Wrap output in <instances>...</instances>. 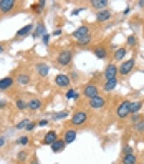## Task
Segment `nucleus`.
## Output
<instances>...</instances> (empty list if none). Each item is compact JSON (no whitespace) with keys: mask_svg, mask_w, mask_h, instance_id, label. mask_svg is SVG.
<instances>
[{"mask_svg":"<svg viewBox=\"0 0 144 164\" xmlns=\"http://www.w3.org/2000/svg\"><path fill=\"white\" fill-rule=\"evenodd\" d=\"M128 45H129V46H134V45H136V37H134V35L128 37Z\"/></svg>","mask_w":144,"mask_h":164,"instance_id":"obj_35","label":"nucleus"},{"mask_svg":"<svg viewBox=\"0 0 144 164\" xmlns=\"http://www.w3.org/2000/svg\"><path fill=\"white\" fill-rule=\"evenodd\" d=\"M30 143V138L28 136H22V138H18V144H22V146H27Z\"/></svg>","mask_w":144,"mask_h":164,"instance_id":"obj_34","label":"nucleus"},{"mask_svg":"<svg viewBox=\"0 0 144 164\" xmlns=\"http://www.w3.org/2000/svg\"><path fill=\"white\" fill-rule=\"evenodd\" d=\"M2 51H4V46H2V45H0V53H2Z\"/></svg>","mask_w":144,"mask_h":164,"instance_id":"obj_47","label":"nucleus"},{"mask_svg":"<svg viewBox=\"0 0 144 164\" xmlns=\"http://www.w3.org/2000/svg\"><path fill=\"white\" fill-rule=\"evenodd\" d=\"M5 146V138L4 136H0V148H4Z\"/></svg>","mask_w":144,"mask_h":164,"instance_id":"obj_41","label":"nucleus"},{"mask_svg":"<svg viewBox=\"0 0 144 164\" xmlns=\"http://www.w3.org/2000/svg\"><path fill=\"white\" fill-rule=\"evenodd\" d=\"M131 104H133V101H129V100L121 101V104L116 108V116H118L119 119L128 118V116L131 114Z\"/></svg>","mask_w":144,"mask_h":164,"instance_id":"obj_1","label":"nucleus"},{"mask_svg":"<svg viewBox=\"0 0 144 164\" xmlns=\"http://www.w3.org/2000/svg\"><path fill=\"white\" fill-rule=\"evenodd\" d=\"M79 12H81V10H79V8H75V10H73V12H71V13H73V15H78V13H79Z\"/></svg>","mask_w":144,"mask_h":164,"instance_id":"obj_45","label":"nucleus"},{"mask_svg":"<svg viewBox=\"0 0 144 164\" xmlns=\"http://www.w3.org/2000/svg\"><path fill=\"white\" fill-rule=\"evenodd\" d=\"M40 108H42V101H40L38 98H32V100L28 101V110H32V111H38Z\"/></svg>","mask_w":144,"mask_h":164,"instance_id":"obj_20","label":"nucleus"},{"mask_svg":"<svg viewBox=\"0 0 144 164\" xmlns=\"http://www.w3.org/2000/svg\"><path fill=\"white\" fill-rule=\"evenodd\" d=\"M66 143H65V139H56L53 144H51V151L53 153H61V151L65 149Z\"/></svg>","mask_w":144,"mask_h":164,"instance_id":"obj_15","label":"nucleus"},{"mask_svg":"<svg viewBox=\"0 0 144 164\" xmlns=\"http://www.w3.org/2000/svg\"><path fill=\"white\" fill-rule=\"evenodd\" d=\"M13 83H15V80L12 78V76H5V78H2L0 80V91H5V89L12 88Z\"/></svg>","mask_w":144,"mask_h":164,"instance_id":"obj_11","label":"nucleus"},{"mask_svg":"<svg viewBox=\"0 0 144 164\" xmlns=\"http://www.w3.org/2000/svg\"><path fill=\"white\" fill-rule=\"evenodd\" d=\"M30 123H32V121H28V119H22V121L17 124V128L18 129H27V126H28Z\"/></svg>","mask_w":144,"mask_h":164,"instance_id":"obj_33","label":"nucleus"},{"mask_svg":"<svg viewBox=\"0 0 144 164\" xmlns=\"http://www.w3.org/2000/svg\"><path fill=\"white\" fill-rule=\"evenodd\" d=\"M15 104H17V108H18L20 111H23L25 108H28V103H25L22 98H17V100H15Z\"/></svg>","mask_w":144,"mask_h":164,"instance_id":"obj_28","label":"nucleus"},{"mask_svg":"<svg viewBox=\"0 0 144 164\" xmlns=\"http://www.w3.org/2000/svg\"><path fill=\"white\" fill-rule=\"evenodd\" d=\"M32 28H33L32 25H27V27H23V28H20V30L17 32V37H25V35H28V33L32 32Z\"/></svg>","mask_w":144,"mask_h":164,"instance_id":"obj_24","label":"nucleus"},{"mask_svg":"<svg viewBox=\"0 0 144 164\" xmlns=\"http://www.w3.org/2000/svg\"><path fill=\"white\" fill-rule=\"evenodd\" d=\"M118 78V66L114 63H109L105 70V80L109 81V80H116Z\"/></svg>","mask_w":144,"mask_h":164,"instance_id":"obj_6","label":"nucleus"},{"mask_svg":"<svg viewBox=\"0 0 144 164\" xmlns=\"http://www.w3.org/2000/svg\"><path fill=\"white\" fill-rule=\"evenodd\" d=\"M71 60H73V53L70 50L60 51L58 57H56V63L60 65V66H68V65H71Z\"/></svg>","mask_w":144,"mask_h":164,"instance_id":"obj_2","label":"nucleus"},{"mask_svg":"<svg viewBox=\"0 0 144 164\" xmlns=\"http://www.w3.org/2000/svg\"><path fill=\"white\" fill-rule=\"evenodd\" d=\"M70 83H71V80H70V76L66 75V73H58V75L55 76V85L60 86V88L70 86Z\"/></svg>","mask_w":144,"mask_h":164,"instance_id":"obj_7","label":"nucleus"},{"mask_svg":"<svg viewBox=\"0 0 144 164\" xmlns=\"http://www.w3.org/2000/svg\"><path fill=\"white\" fill-rule=\"evenodd\" d=\"M53 35H56V37H58V35H61V30H60V28H58V30H55V32H53Z\"/></svg>","mask_w":144,"mask_h":164,"instance_id":"obj_44","label":"nucleus"},{"mask_svg":"<svg viewBox=\"0 0 144 164\" xmlns=\"http://www.w3.org/2000/svg\"><path fill=\"white\" fill-rule=\"evenodd\" d=\"M126 48H119V50L114 51V60H122V58L126 57Z\"/></svg>","mask_w":144,"mask_h":164,"instance_id":"obj_27","label":"nucleus"},{"mask_svg":"<svg viewBox=\"0 0 144 164\" xmlns=\"http://www.w3.org/2000/svg\"><path fill=\"white\" fill-rule=\"evenodd\" d=\"M48 42H50V35L47 33V35H43V43H45V45H48Z\"/></svg>","mask_w":144,"mask_h":164,"instance_id":"obj_40","label":"nucleus"},{"mask_svg":"<svg viewBox=\"0 0 144 164\" xmlns=\"http://www.w3.org/2000/svg\"><path fill=\"white\" fill-rule=\"evenodd\" d=\"M47 124H48L47 119H42V121H38V126H47Z\"/></svg>","mask_w":144,"mask_h":164,"instance_id":"obj_42","label":"nucleus"},{"mask_svg":"<svg viewBox=\"0 0 144 164\" xmlns=\"http://www.w3.org/2000/svg\"><path fill=\"white\" fill-rule=\"evenodd\" d=\"M32 8H33V12H42V10L45 8V2L42 0V2H38V4H35V5H33Z\"/></svg>","mask_w":144,"mask_h":164,"instance_id":"obj_32","label":"nucleus"},{"mask_svg":"<svg viewBox=\"0 0 144 164\" xmlns=\"http://www.w3.org/2000/svg\"><path fill=\"white\" fill-rule=\"evenodd\" d=\"M43 35H47V32H45V25L40 22L38 25L35 27V33H33V37H43Z\"/></svg>","mask_w":144,"mask_h":164,"instance_id":"obj_23","label":"nucleus"},{"mask_svg":"<svg viewBox=\"0 0 144 164\" xmlns=\"http://www.w3.org/2000/svg\"><path fill=\"white\" fill-rule=\"evenodd\" d=\"M137 121H139V116H137V114H133V123L136 124Z\"/></svg>","mask_w":144,"mask_h":164,"instance_id":"obj_43","label":"nucleus"},{"mask_svg":"<svg viewBox=\"0 0 144 164\" xmlns=\"http://www.w3.org/2000/svg\"><path fill=\"white\" fill-rule=\"evenodd\" d=\"M58 139V134L55 131H48L47 134H45V138H43V144H48V146H51V144L55 143Z\"/></svg>","mask_w":144,"mask_h":164,"instance_id":"obj_14","label":"nucleus"},{"mask_svg":"<svg viewBox=\"0 0 144 164\" xmlns=\"http://www.w3.org/2000/svg\"><path fill=\"white\" fill-rule=\"evenodd\" d=\"M17 83H18L20 86H27V85L30 83V75H28V73H18Z\"/></svg>","mask_w":144,"mask_h":164,"instance_id":"obj_18","label":"nucleus"},{"mask_svg":"<svg viewBox=\"0 0 144 164\" xmlns=\"http://www.w3.org/2000/svg\"><path fill=\"white\" fill-rule=\"evenodd\" d=\"M13 7H15V0H0V12L7 13Z\"/></svg>","mask_w":144,"mask_h":164,"instance_id":"obj_12","label":"nucleus"},{"mask_svg":"<svg viewBox=\"0 0 144 164\" xmlns=\"http://www.w3.org/2000/svg\"><path fill=\"white\" fill-rule=\"evenodd\" d=\"M126 154H133V149L129 146H124V149H122V156H126Z\"/></svg>","mask_w":144,"mask_h":164,"instance_id":"obj_37","label":"nucleus"},{"mask_svg":"<svg viewBox=\"0 0 144 164\" xmlns=\"http://www.w3.org/2000/svg\"><path fill=\"white\" fill-rule=\"evenodd\" d=\"M88 104H90V108H93V110H101V108H105V104H106V100L103 96H94V98H91L90 101H88Z\"/></svg>","mask_w":144,"mask_h":164,"instance_id":"obj_9","label":"nucleus"},{"mask_svg":"<svg viewBox=\"0 0 144 164\" xmlns=\"http://www.w3.org/2000/svg\"><path fill=\"white\" fill-rule=\"evenodd\" d=\"M134 129H136L137 133H143L144 131V119H139V121L134 124Z\"/></svg>","mask_w":144,"mask_h":164,"instance_id":"obj_31","label":"nucleus"},{"mask_svg":"<svg viewBox=\"0 0 144 164\" xmlns=\"http://www.w3.org/2000/svg\"><path fill=\"white\" fill-rule=\"evenodd\" d=\"M116 86H118V78H116V80H109V81H105L103 89H105V91H113Z\"/></svg>","mask_w":144,"mask_h":164,"instance_id":"obj_21","label":"nucleus"},{"mask_svg":"<svg viewBox=\"0 0 144 164\" xmlns=\"http://www.w3.org/2000/svg\"><path fill=\"white\" fill-rule=\"evenodd\" d=\"M86 119H88V113L83 111V110H79V111H76V113H73L71 124L73 126H79V124H83V123H86Z\"/></svg>","mask_w":144,"mask_h":164,"instance_id":"obj_4","label":"nucleus"},{"mask_svg":"<svg viewBox=\"0 0 144 164\" xmlns=\"http://www.w3.org/2000/svg\"><path fill=\"white\" fill-rule=\"evenodd\" d=\"M35 126H38V123H30V124L27 126V131H33V129H35Z\"/></svg>","mask_w":144,"mask_h":164,"instance_id":"obj_39","label":"nucleus"},{"mask_svg":"<svg viewBox=\"0 0 144 164\" xmlns=\"http://www.w3.org/2000/svg\"><path fill=\"white\" fill-rule=\"evenodd\" d=\"M137 163V157L136 154H126V156H122V164H136Z\"/></svg>","mask_w":144,"mask_h":164,"instance_id":"obj_22","label":"nucleus"},{"mask_svg":"<svg viewBox=\"0 0 144 164\" xmlns=\"http://www.w3.org/2000/svg\"><path fill=\"white\" fill-rule=\"evenodd\" d=\"M141 106H143L141 101H133V104H131V114H137L141 110Z\"/></svg>","mask_w":144,"mask_h":164,"instance_id":"obj_25","label":"nucleus"},{"mask_svg":"<svg viewBox=\"0 0 144 164\" xmlns=\"http://www.w3.org/2000/svg\"><path fill=\"white\" fill-rule=\"evenodd\" d=\"M91 7H94L96 10H106L108 7V0H91Z\"/></svg>","mask_w":144,"mask_h":164,"instance_id":"obj_16","label":"nucleus"},{"mask_svg":"<svg viewBox=\"0 0 144 164\" xmlns=\"http://www.w3.org/2000/svg\"><path fill=\"white\" fill-rule=\"evenodd\" d=\"M93 53L96 55V58H99V60H106V58H108V50H106L105 45L93 46Z\"/></svg>","mask_w":144,"mask_h":164,"instance_id":"obj_10","label":"nucleus"},{"mask_svg":"<svg viewBox=\"0 0 144 164\" xmlns=\"http://www.w3.org/2000/svg\"><path fill=\"white\" fill-rule=\"evenodd\" d=\"M35 70H36V73H38L42 78H45V76L48 75V72H50V68H48L47 63H36Z\"/></svg>","mask_w":144,"mask_h":164,"instance_id":"obj_13","label":"nucleus"},{"mask_svg":"<svg viewBox=\"0 0 144 164\" xmlns=\"http://www.w3.org/2000/svg\"><path fill=\"white\" fill-rule=\"evenodd\" d=\"M78 98H79V93H76L73 88H70L66 91V100H78Z\"/></svg>","mask_w":144,"mask_h":164,"instance_id":"obj_26","label":"nucleus"},{"mask_svg":"<svg viewBox=\"0 0 144 164\" xmlns=\"http://www.w3.org/2000/svg\"><path fill=\"white\" fill-rule=\"evenodd\" d=\"M68 76H70V80H73V81H76V80H78V73H76V72H71Z\"/></svg>","mask_w":144,"mask_h":164,"instance_id":"obj_38","label":"nucleus"},{"mask_svg":"<svg viewBox=\"0 0 144 164\" xmlns=\"http://www.w3.org/2000/svg\"><path fill=\"white\" fill-rule=\"evenodd\" d=\"M134 65H136V60H134V58H131V60H126V61H122V63L119 65V68H118V73H119V75H122V76L129 75V73L133 72Z\"/></svg>","mask_w":144,"mask_h":164,"instance_id":"obj_3","label":"nucleus"},{"mask_svg":"<svg viewBox=\"0 0 144 164\" xmlns=\"http://www.w3.org/2000/svg\"><path fill=\"white\" fill-rule=\"evenodd\" d=\"M91 35V30H90V27L88 25H81V27H78V28L73 32V37H75L76 40H83V38H86V37H90Z\"/></svg>","mask_w":144,"mask_h":164,"instance_id":"obj_5","label":"nucleus"},{"mask_svg":"<svg viewBox=\"0 0 144 164\" xmlns=\"http://www.w3.org/2000/svg\"><path fill=\"white\" fill-rule=\"evenodd\" d=\"M68 116H70V113H68V111H60V113H56V114H55L53 118H55V119H65V118H68Z\"/></svg>","mask_w":144,"mask_h":164,"instance_id":"obj_30","label":"nucleus"},{"mask_svg":"<svg viewBox=\"0 0 144 164\" xmlns=\"http://www.w3.org/2000/svg\"><path fill=\"white\" fill-rule=\"evenodd\" d=\"M111 18V12L106 8V10H101V12H98V15H96V20L98 22H106V20H109Z\"/></svg>","mask_w":144,"mask_h":164,"instance_id":"obj_19","label":"nucleus"},{"mask_svg":"<svg viewBox=\"0 0 144 164\" xmlns=\"http://www.w3.org/2000/svg\"><path fill=\"white\" fill-rule=\"evenodd\" d=\"M27 157H28V151H20V153L17 154V161H18V163H23Z\"/></svg>","mask_w":144,"mask_h":164,"instance_id":"obj_29","label":"nucleus"},{"mask_svg":"<svg viewBox=\"0 0 144 164\" xmlns=\"http://www.w3.org/2000/svg\"><path fill=\"white\" fill-rule=\"evenodd\" d=\"M32 164H38V163H36V159H33V161H32Z\"/></svg>","mask_w":144,"mask_h":164,"instance_id":"obj_48","label":"nucleus"},{"mask_svg":"<svg viewBox=\"0 0 144 164\" xmlns=\"http://www.w3.org/2000/svg\"><path fill=\"white\" fill-rule=\"evenodd\" d=\"M5 106V101H0V108H4Z\"/></svg>","mask_w":144,"mask_h":164,"instance_id":"obj_46","label":"nucleus"},{"mask_svg":"<svg viewBox=\"0 0 144 164\" xmlns=\"http://www.w3.org/2000/svg\"><path fill=\"white\" fill-rule=\"evenodd\" d=\"M90 42H91V35H90V37H86V38H83V40H79L78 43H79V45H88Z\"/></svg>","mask_w":144,"mask_h":164,"instance_id":"obj_36","label":"nucleus"},{"mask_svg":"<svg viewBox=\"0 0 144 164\" xmlns=\"http://www.w3.org/2000/svg\"><path fill=\"white\" fill-rule=\"evenodd\" d=\"M83 95L88 98V100H91V98L98 96V86L94 85V83H88V85H85V88H83Z\"/></svg>","mask_w":144,"mask_h":164,"instance_id":"obj_8","label":"nucleus"},{"mask_svg":"<svg viewBox=\"0 0 144 164\" xmlns=\"http://www.w3.org/2000/svg\"><path fill=\"white\" fill-rule=\"evenodd\" d=\"M76 136H78V133L75 131V129H68V131H65V136H63V139H65V143L66 144H70V143H73L76 139Z\"/></svg>","mask_w":144,"mask_h":164,"instance_id":"obj_17","label":"nucleus"}]
</instances>
